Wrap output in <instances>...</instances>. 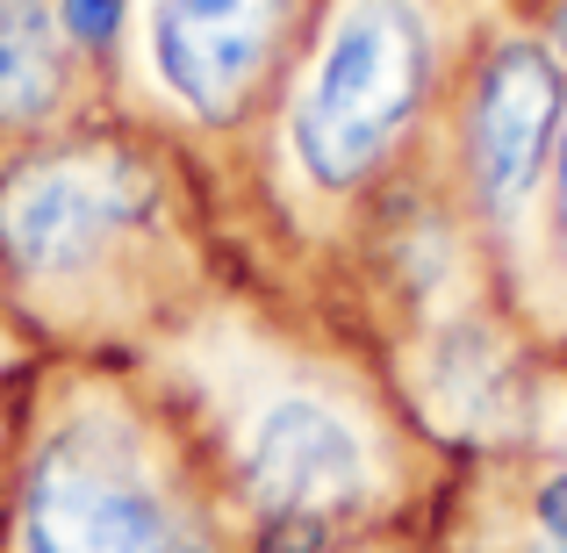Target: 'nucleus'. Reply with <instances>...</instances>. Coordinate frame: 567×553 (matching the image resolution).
Returning <instances> with one entry per match:
<instances>
[{"mask_svg":"<svg viewBox=\"0 0 567 553\" xmlns=\"http://www.w3.org/2000/svg\"><path fill=\"white\" fill-rule=\"evenodd\" d=\"M181 410L194 417L245 553H331L410 489V424L367 367L251 324L187 317Z\"/></svg>","mask_w":567,"mask_h":553,"instance_id":"1","label":"nucleus"},{"mask_svg":"<svg viewBox=\"0 0 567 553\" xmlns=\"http://www.w3.org/2000/svg\"><path fill=\"white\" fill-rule=\"evenodd\" d=\"M0 295L65 346L181 331L202 303V237L173 144L72 123L0 152Z\"/></svg>","mask_w":567,"mask_h":553,"instance_id":"2","label":"nucleus"},{"mask_svg":"<svg viewBox=\"0 0 567 553\" xmlns=\"http://www.w3.org/2000/svg\"><path fill=\"white\" fill-rule=\"evenodd\" d=\"M0 553H245V532L166 381L65 367L14 417Z\"/></svg>","mask_w":567,"mask_h":553,"instance_id":"3","label":"nucleus"},{"mask_svg":"<svg viewBox=\"0 0 567 553\" xmlns=\"http://www.w3.org/2000/svg\"><path fill=\"white\" fill-rule=\"evenodd\" d=\"M445 0H323L274 101V166L309 216H352L416 166L453 94Z\"/></svg>","mask_w":567,"mask_h":553,"instance_id":"4","label":"nucleus"},{"mask_svg":"<svg viewBox=\"0 0 567 553\" xmlns=\"http://www.w3.org/2000/svg\"><path fill=\"white\" fill-rule=\"evenodd\" d=\"M567 123V72L546 29L488 22L460 43L453 94H445V144H453V202L474 245L525 280L532 231H539L546 173Z\"/></svg>","mask_w":567,"mask_h":553,"instance_id":"5","label":"nucleus"},{"mask_svg":"<svg viewBox=\"0 0 567 553\" xmlns=\"http://www.w3.org/2000/svg\"><path fill=\"white\" fill-rule=\"evenodd\" d=\"M323 0H137L152 101L194 137H245L274 115Z\"/></svg>","mask_w":567,"mask_h":553,"instance_id":"6","label":"nucleus"},{"mask_svg":"<svg viewBox=\"0 0 567 553\" xmlns=\"http://www.w3.org/2000/svg\"><path fill=\"white\" fill-rule=\"evenodd\" d=\"M101 72L65 43L51 0H0V152L86 123Z\"/></svg>","mask_w":567,"mask_h":553,"instance_id":"7","label":"nucleus"},{"mask_svg":"<svg viewBox=\"0 0 567 553\" xmlns=\"http://www.w3.org/2000/svg\"><path fill=\"white\" fill-rule=\"evenodd\" d=\"M525 295H554V317L567 309V123H560V144H554V173H546L539 231H532Z\"/></svg>","mask_w":567,"mask_h":553,"instance_id":"8","label":"nucleus"},{"mask_svg":"<svg viewBox=\"0 0 567 553\" xmlns=\"http://www.w3.org/2000/svg\"><path fill=\"white\" fill-rule=\"evenodd\" d=\"M51 8H58L65 43L101 72V80H109V72L123 65V51L137 43V0H51Z\"/></svg>","mask_w":567,"mask_h":553,"instance_id":"9","label":"nucleus"},{"mask_svg":"<svg viewBox=\"0 0 567 553\" xmlns=\"http://www.w3.org/2000/svg\"><path fill=\"white\" fill-rule=\"evenodd\" d=\"M546 43H554V58H560V72H567V0L554 8V22H546Z\"/></svg>","mask_w":567,"mask_h":553,"instance_id":"10","label":"nucleus"},{"mask_svg":"<svg viewBox=\"0 0 567 553\" xmlns=\"http://www.w3.org/2000/svg\"><path fill=\"white\" fill-rule=\"evenodd\" d=\"M331 553H395V546H381V540H352V546H331Z\"/></svg>","mask_w":567,"mask_h":553,"instance_id":"11","label":"nucleus"},{"mask_svg":"<svg viewBox=\"0 0 567 553\" xmlns=\"http://www.w3.org/2000/svg\"><path fill=\"white\" fill-rule=\"evenodd\" d=\"M8 439H14V417H8V424H0V468H8Z\"/></svg>","mask_w":567,"mask_h":553,"instance_id":"12","label":"nucleus"},{"mask_svg":"<svg viewBox=\"0 0 567 553\" xmlns=\"http://www.w3.org/2000/svg\"><path fill=\"white\" fill-rule=\"evenodd\" d=\"M0 388H8V367H0Z\"/></svg>","mask_w":567,"mask_h":553,"instance_id":"13","label":"nucleus"}]
</instances>
